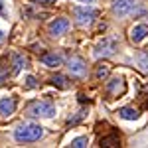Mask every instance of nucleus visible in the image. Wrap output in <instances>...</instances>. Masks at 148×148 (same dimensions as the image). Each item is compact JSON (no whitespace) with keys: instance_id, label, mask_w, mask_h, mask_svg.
I'll return each mask as SVG.
<instances>
[{"instance_id":"12","label":"nucleus","mask_w":148,"mask_h":148,"mask_svg":"<svg viewBox=\"0 0 148 148\" xmlns=\"http://www.w3.org/2000/svg\"><path fill=\"white\" fill-rule=\"evenodd\" d=\"M109 73H111V65L109 63H99L97 67H95V79L97 81H105L107 77H109Z\"/></svg>"},{"instance_id":"14","label":"nucleus","mask_w":148,"mask_h":148,"mask_svg":"<svg viewBox=\"0 0 148 148\" xmlns=\"http://www.w3.org/2000/svg\"><path fill=\"white\" fill-rule=\"evenodd\" d=\"M121 144V138H119V134L116 132H113L111 136H103L101 138V146L109 148V146H119Z\"/></svg>"},{"instance_id":"23","label":"nucleus","mask_w":148,"mask_h":148,"mask_svg":"<svg viewBox=\"0 0 148 148\" xmlns=\"http://www.w3.org/2000/svg\"><path fill=\"white\" fill-rule=\"evenodd\" d=\"M79 2H85V4H93L95 0H79Z\"/></svg>"},{"instance_id":"19","label":"nucleus","mask_w":148,"mask_h":148,"mask_svg":"<svg viewBox=\"0 0 148 148\" xmlns=\"http://www.w3.org/2000/svg\"><path fill=\"white\" fill-rule=\"evenodd\" d=\"M8 71H10V69H8V65L0 63V83H2V81H4L6 77H8Z\"/></svg>"},{"instance_id":"6","label":"nucleus","mask_w":148,"mask_h":148,"mask_svg":"<svg viewBox=\"0 0 148 148\" xmlns=\"http://www.w3.org/2000/svg\"><path fill=\"white\" fill-rule=\"evenodd\" d=\"M67 67H69V71H71L73 75H77V77H83V75H85V71H87V65H85V61H83L81 57H77V56L69 57Z\"/></svg>"},{"instance_id":"20","label":"nucleus","mask_w":148,"mask_h":148,"mask_svg":"<svg viewBox=\"0 0 148 148\" xmlns=\"http://www.w3.org/2000/svg\"><path fill=\"white\" fill-rule=\"evenodd\" d=\"M34 4H44V6H49V4H56L57 0H32Z\"/></svg>"},{"instance_id":"2","label":"nucleus","mask_w":148,"mask_h":148,"mask_svg":"<svg viewBox=\"0 0 148 148\" xmlns=\"http://www.w3.org/2000/svg\"><path fill=\"white\" fill-rule=\"evenodd\" d=\"M26 114L28 116H36V119H49V116L56 114V107L51 103H46V101H34L28 105Z\"/></svg>"},{"instance_id":"21","label":"nucleus","mask_w":148,"mask_h":148,"mask_svg":"<svg viewBox=\"0 0 148 148\" xmlns=\"http://www.w3.org/2000/svg\"><path fill=\"white\" fill-rule=\"evenodd\" d=\"M28 87H38V83H36L34 77H28Z\"/></svg>"},{"instance_id":"7","label":"nucleus","mask_w":148,"mask_h":148,"mask_svg":"<svg viewBox=\"0 0 148 148\" xmlns=\"http://www.w3.org/2000/svg\"><path fill=\"white\" fill-rule=\"evenodd\" d=\"M67 30H69V20L67 18H56L53 22L49 24V34L53 36V38L65 34Z\"/></svg>"},{"instance_id":"13","label":"nucleus","mask_w":148,"mask_h":148,"mask_svg":"<svg viewBox=\"0 0 148 148\" xmlns=\"http://www.w3.org/2000/svg\"><path fill=\"white\" fill-rule=\"evenodd\" d=\"M42 63L47 65V67H59L61 65V57L56 56V53H44L42 56Z\"/></svg>"},{"instance_id":"16","label":"nucleus","mask_w":148,"mask_h":148,"mask_svg":"<svg viewBox=\"0 0 148 148\" xmlns=\"http://www.w3.org/2000/svg\"><path fill=\"white\" fill-rule=\"evenodd\" d=\"M136 63H138V67L142 69V71H146V73H148V51H138Z\"/></svg>"},{"instance_id":"8","label":"nucleus","mask_w":148,"mask_h":148,"mask_svg":"<svg viewBox=\"0 0 148 148\" xmlns=\"http://www.w3.org/2000/svg\"><path fill=\"white\" fill-rule=\"evenodd\" d=\"M128 34H130V40H132L134 44L146 40L148 38V24H136V26H132Z\"/></svg>"},{"instance_id":"24","label":"nucleus","mask_w":148,"mask_h":148,"mask_svg":"<svg viewBox=\"0 0 148 148\" xmlns=\"http://www.w3.org/2000/svg\"><path fill=\"white\" fill-rule=\"evenodd\" d=\"M2 38H4V34H2V32H0V40H2Z\"/></svg>"},{"instance_id":"18","label":"nucleus","mask_w":148,"mask_h":148,"mask_svg":"<svg viewBox=\"0 0 148 148\" xmlns=\"http://www.w3.org/2000/svg\"><path fill=\"white\" fill-rule=\"evenodd\" d=\"M87 144H89V138L87 136H79V138L71 140V148H85Z\"/></svg>"},{"instance_id":"1","label":"nucleus","mask_w":148,"mask_h":148,"mask_svg":"<svg viewBox=\"0 0 148 148\" xmlns=\"http://www.w3.org/2000/svg\"><path fill=\"white\" fill-rule=\"evenodd\" d=\"M44 136V128L40 125H32V123H26V125H20L16 130H14V138L18 142H36Z\"/></svg>"},{"instance_id":"3","label":"nucleus","mask_w":148,"mask_h":148,"mask_svg":"<svg viewBox=\"0 0 148 148\" xmlns=\"http://www.w3.org/2000/svg\"><path fill=\"white\" fill-rule=\"evenodd\" d=\"M116 51V40L114 38H105L99 46L95 47V57H109Z\"/></svg>"},{"instance_id":"10","label":"nucleus","mask_w":148,"mask_h":148,"mask_svg":"<svg viewBox=\"0 0 148 148\" xmlns=\"http://www.w3.org/2000/svg\"><path fill=\"white\" fill-rule=\"evenodd\" d=\"M16 111V99L14 97H4L0 99V114L2 116H12Z\"/></svg>"},{"instance_id":"11","label":"nucleus","mask_w":148,"mask_h":148,"mask_svg":"<svg viewBox=\"0 0 148 148\" xmlns=\"http://www.w3.org/2000/svg\"><path fill=\"white\" fill-rule=\"evenodd\" d=\"M119 116L125 119V121H136L138 116H140V113H138V109H134V107H123L119 111Z\"/></svg>"},{"instance_id":"9","label":"nucleus","mask_w":148,"mask_h":148,"mask_svg":"<svg viewBox=\"0 0 148 148\" xmlns=\"http://www.w3.org/2000/svg\"><path fill=\"white\" fill-rule=\"evenodd\" d=\"M134 0H114L113 2V12L116 16H126L128 12L132 10Z\"/></svg>"},{"instance_id":"5","label":"nucleus","mask_w":148,"mask_h":148,"mask_svg":"<svg viewBox=\"0 0 148 148\" xmlns=\"http://www.w3.org/2000/svg\"><path fill=\"white\" fill-rule=\"evenodd\" d=\"M73 14H75V20H77L81 26H87V24H91L93 20L97 18V10L87 8V6H79V8H75Z\"/></svg>"},{"instance_id":"22","label":"nucleus","mask_w":148,"mask_h":148,"mask_svg":"<svg viewBox=\"0 0 148 148\" xmlns=\"http://www.w3.org/2000/svg\"><path fill=\"white\" fill-rule=\"evenodd\" d=\"M2 12H4V2L0 0V14H2Z\"/></svg>"},{"instance_id":"17","label":"nucleus","mask_w":148,"mask_h":148,"mask_svg":"<svg viewBox=\"0 0 148 148\" xmlns=\"http://www.w3.org/2000/svg\"><path fill=\"white\" fill-rule=\"evenodd\" d=\"M51 83L56 85V87H59V89H67L69 87V81L65 75H53L51 77Z\"/></svg>"},{"instance_id":"4","label":"nucleus","mask_w":148,"mask_h":148,"mask_svg":"<svg viewBox=\"0 0 148 148\" xmlns=\"http://www.w3.org/2000/svg\"><path fill=\"white\" fill-rule=\"evenodd\" d=\"M107 93L111 95V99H116V97H123L126 93V81L123 77H114L107 83Z\"/></svg>"},{"instance_id":"15","label":"nucleus","mask_w":148,"mask_h":148,"mask_svg":"<svg viewBox=\"0 0 148 148\" xmlns=\"http://www.w3.org/2000/svg\"><path fill=\"white\" fill-rule=\"evenodd\" d=\"M12 61H14V69H12L14 73H18V71H20L22 67H26V63H28L26 57H22L20 53H14V56H12Z\"/></svg>"}]
</instances>
